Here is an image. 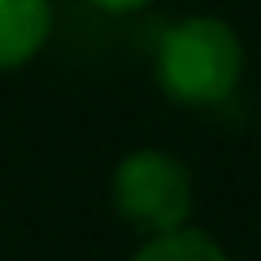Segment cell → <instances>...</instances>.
<instances>
[{
	"label": "cell",
	"mask_w": 261,
	"mask_h": 261,
	"mask_svg": "<svg viewBox=\"0 0 261 261\" xmlns=\"http://www.w3.org/2000/svg\"><path fill=\"white\" fill-rule=\"evenodd\" d=\"M244 70L240 35L222 18H183L157 39V83L174 105L205 109L235 92Z\"/></svg>",
	"instance_id": "obj_1"
},
{
	"label": "cell",
	"mask_w": 261,
	"mask_h": 261,
	"mask_svg": "<svg viewBox=\"0 0 261 261\" xmlns=\"http://www.w3.org/2000/svg\"><path fill=\"white\" fill-rule=\"evenodd\" d=\"M53 31L48 0H0V70L27 65Z\"/></svg>",
	"instance_id": "obj_3"
},
{
	"label": "cell",
	"mask_w": 261,
	"mask_h": 261,
	"mask_svg": "<svg viewBox=\"0 0 261 261\" xmlns=\"http://www.w3.org/2000/svg\"><path fill=\"white\" fill-rule=\"evenodd\" d=\"M96 9L105 13H130V9H144V5H152V0H92Z\"/></svg>",
	"instance_id": "obj_5"
},
{
	"label": "cell",
	"mask_w": 261,
	"mask_h": 261,
	"mask_svg": "<svg viewBox=\"0 0 261 261\" xmlns=\"http://www.w3.org/2000/svg\"><path fill=\"white\" fill-rule=\"evenodd\" d=\"M130 261H231V257L222 252V244H218L214 235L183 226V231H170V235L148 240Z\"/></svg>",
	"instance_id": "obj_4"
},
{
	"label": "cell",
	"mask_w": 261,
	"mask_h": 261,
	"mask_svg": "<svg viewBox=\"0 0 261 261\" xmlns=\"http://www.w3.org/2000/svg\"><path fill=\"white\" fill-rule=\"evenodd\" d=\"M109 192H113V209L122 214V222H130L148 240L183 231L187 214H192L187 166L174 161L170 152H157V148H140L130 157H122L118 170H113Z\"/></svg>",
	"instance_id": "obj_2"
}]
</instances>
